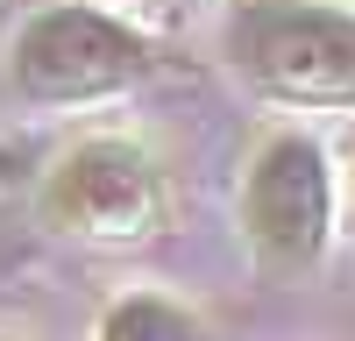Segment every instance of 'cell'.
<instances>
[{
    "mask_svg": "<svg viewBox=\"0 0 355 341\" xmlns=\"http://www.w3.org/2000/svg\"><path fill=\"white\" fill-rule=\"evenodd\" d=\"M234 235L242 256L263 277H313L334 256L341 235V185H334V150L299 121H277L249 142L242 178H234Z\"/></svg>",
    "mask_w": 355,
    "mask_h": 341,
    "instance_id": "cell-2",
    "label": "cell"
},
{
    "mask_svg": "<svg viewBox=\"0 0 355 341\" xmlns=\"http://www.w3.org/2000/svg\"><path fill=\"white\" fill-rule=\"evenodd\" d=\"M0 341H28V334H15V327H0Z\"/></svg>",
    "mask_w": 355,
    "mask_h": 341,
    "instance_id": "cell-8",
    "label": "cell"
},
{
    "mask_svg": "<svg viewBox=\"0 0 355 341\" xmlns=\"http://www.w3.org/2000/svg\"><path fill=\"white\" fill-rule=\"evenodd\" d=\"M142 8H171L178 15V8H199V0H142Z\"/></svg>",
    "mask_w": 355,
    "mask_h": 341,
    "instance_id": "cell-7",
    "label": "cell"
},
{
    "mask_svg": "<svg viewBox=\"0 0 355 341\" xmlns=\"http://www.w3.org/2000/svg\"><path fill=\"white\" fill-rule=\"evenodd\" d=\"M220 64L270 107L348 114L355 107V8H334V0H227Z\"/></svg>",
    "mask_w": 355,
    "mask_h": 341,
    "instance_id": "cell-3",
    "label": "cell"
},
{
    "mask_svg": "<svg viewBox=\"0 0 355 341\" xmlns=\"http://www.w3.org/2000/svg\"><path fill=\"white\" fill-rule=\"evenodd\" d=\"M93 341H214V327H206L185 299L157 292V284H128V292H114L100 306Z\"/></svg>",
    "mask_w": 355,
    "mask_h": 341,
    "instance_id": "cell-5",
    "label": "cell"
},
{
    "mask_svg": "<svg viewBox=\"0 0 355 341\" xmlns=\"http://www.w3.org/2000/svg\"><path fill=\"white\" fill-rule=\"evenodd\" d=\"M36 227L85 249H135L171 220V170L128 128H85L43 164L36 178Z\"/></svg>",
    "mask_w": 355,
    "mask_h": 341,
    "instance_id": "cell-4",
    "label": "cell"
},
{
    "mask_svg": "<svg viewBox=\"0 0 355 341\" xmlns=\"http://www.w3.org/2000/svg\"><path fill=\"white\" fill-rule=\"evenodd\" d=\"M334 185H341V227L355 235V128H348V142L334 150Z\"/></svg>",
    "mask_w": 355,
    "mask_h": 341,
    "instance_id": "cell-6",
    "label": "cell"
},
{
    "mask_svg": "<svg viewBox=\"0 0 355 341\" xmlns=\"http://www.w3.org/2000/svg\"><path fill=\"white\" fill-rule=\"evenodd\" d=\"M0 71L21 107L43 114L114 107L164 71V43L107 0H43L15 21Z\"/></svg>",
    "mask_w": 355,
    "mask_h": 341,
    "instance_id": "cell-1",
    "label": "cell"
}]
</instances>
